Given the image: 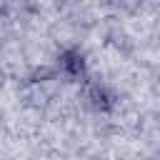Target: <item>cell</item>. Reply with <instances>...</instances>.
<instances>
[{"label":"cell","instance_id":"obj_2","mask_svg":"<svg viewBox=\"0 0 160 160\" xmlns=\"http://www.w3.org/2000/svg\"><path fill=\"white\" fill-rule=\"evenodd\" d=\"M85 98H88V105L95 112H112L115 102H118L115 92L108 85H102V82H90L88 90H85Z\"/></svg>","mask_w":160,"mask_h":160},{"label":"cell","instance_id":"obj_1","mask_svg":"<svg viewBox=\"0 0 160 160\" xmlns=\"http://www.w3.org/2000/svg\"><path fill=\"white\" fill-rule=\"evenodd\" d=\"M58 70H60L68 80H85L88 68H85V58H82V52L75 50V48L62 50L60 58H58Z\"/></svg>","mask_w":160,"mask_h":160}]
</instances>
